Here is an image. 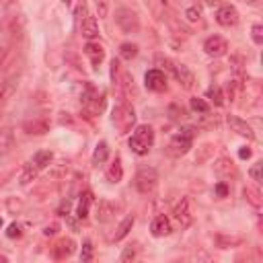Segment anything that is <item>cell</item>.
Masks as SVG:
<instances>
[{
	"instance_id": "6da1fadb",
	"label": "cell",
	"mask_w": 263,
	"mask_h": 263,
	"mask_svg": "<svg viewBox=\"0 0 263 263\" xmlns=\"http://www.w3.org/2000/svg\"><path fill=\"white\" fill-rule=\"evenodd\" d=\"M152 144H154V129L150 125H146V123L138 125L134 129V134H132V138H129V148H132V152H136L138 156L148 154Z\"/></svg>"
},
{
	"instance_id": "7a4b0ae2",
	"label": "cell",
	"mask_w": 263,
	"mask_h": 263,
	"mask_svg": "<svg viewBox=\"0 0 263 263\" xmlns=\"http://www.w3.org/2000/svg\"><path fill=\"white\" fill-rule=\"evenodd\" d=\"M111 119H113V125L117 127L119 134H127L136 123V111L127 101H121V103L115 105Z\"/></svg>"
},
{
	"instance_id": "3957f363",
	"label": "cell",
	"mask_w": 263,
	"mask_h": 263,
	"mask_svg": "<svg viewBox=\"0 0 263 263\" xmlns=\"http://www.w3.org/2000/svg\"><path fill=\"white\" fill-rule=\"evenodd\" d=\"M83 107L87 113L91 115H99L105 107V95L91 83L85 85V93H83Z\"/></svg>"
},
{
	"instance_id": "277c9868",
	"label": "cell",
	"mask_w": 263,
	"mask_h": 263,
	"mask_svg": "<svg viewBox=\"0 0 263 263\" xmlns=\"http://www.w3.org/2000/svg\"><path fill=\"white\" fill-rule=\"evenodd\" d=\"M134 185L142 195L152 193L156 189V185H159V173L152 167H140L136 173V179H134Z\"/></svg>"
},
{
	"instance_id": "5b68a950",
	"label": "cell",
	"mask_w": 263,
	"mask_h": 263,
	"mask_svg": "<svg viewBox=\"0 0 263 263\" xmlns=\"http://www.w3.org/2000/svg\"><path fill=\"white\" fill-rule=\"evenodd\" d=\"M193 136H195V129L193 127H185L181 129L179 134H175L171 138V144H169V152L173 156H183L185 152H189L191 144H193Z\"/></svg>"
},
{
	"instance_id": "8992f818",
	"label": "cell",
	"mask_w": 263,
	"mask_h": 263,
	"mask_svg": "<svg viewBox=\"0 0 263 263\" xmlns=\"http://www.w3.org/2000/svg\"><path fill=\"white\" fill-rule=\"evenodd\" d=\"M115 25L121 33H138L140 31V19L132 9H117L115 11Z\"/></svg>"
},
{
	"instance_id": "52a82bcc",
	"label": "cell",
	"mask_w": 263,
	"mask_h": 263,
	"mask_svg": "<svg viewBox=\"0 0 263 263\" xmlns=\"http://www.w3.org/2000/svg\"><path fill=\"white\" fill-rule=\"evenodd\" d=\"M173 216H175V220H177V224H179L181 228H189V226H191L193 216H191V212H189V200H187V198H181V200L177 202V206H175V210H173Z\"/></svg>"
},
{
	"instance_id": "ba28073f",
	"label": "cell",
	"mask_w": 263,
	"mask_h": 263,
	"mask_svg": "<svg viewBox=\"0 0 263 263\" xmlns=\"http://www.w3.org/2000/svg\"><path fill=\"white\" fill-rule=\"evenodd\" d=\"M144 83H146V89L148 91H154V93H161L167 89V76L163 70L154 68V70H148L146 76H144Z\"/></svg>"
},
{
	"instance_id": "9c48e42d",
	"label": "cell",
	"mask_w": 263,
	"mask_h": 263,
	"mask_svg": "<svg viewBox=\"0 0 263 263\" xmlns=\"http://www.w3.org/2000/svg\"><path fill=\"white\" fill-rule=\"evenodd\" d=\"M204 49H206L208 56H212V58H222L226 51H228V43H226L224 37L214 35V37H208V39H206Z\"/></svg>"
},
{
	"instance_id": "30bf717a",
	"label": "cell",
	"mask_w": 263,
	"mask_h": 263,
	"mask_svg": "<svg viewBox=\"0 0 263 263\" xmlns=\"http://www.w3.org/2000/svg\"><path fill=\"white\" fill-rule=\"evenodd\" d=\"M171 72L175 74V78H177V83L183 87V89H193V83H195V76H193V72L185 66V64H175L173 62V66H171Z\"/></svg>"
},
{
	"instance_id": "8fae6325",
	"label": "cell",
	"mask_w": 263,
	"mask_h": 263,
	"mask_svg": "<svg viewBox=\"0 0 263 263\" xmlns=\"http://www.w3.org/2000/svg\"><path fill=\"white\" fill-rule=\"evenodd\" d=\"M216 21H218V25H222V27H236L239 25V11H236L234 7H230V5H224V7H220L218 9V13H216Z\"/></svg>"
},
{
	"instance_id": "7c38bea8",
	"label": "cell",
	"mask_w": 263,
	"mask_h": 263,
	"mask_svg": "<svg viewBox=\"0 0 263 263\" xmlns=\"http://www.w3.org/2000/svg\"><path fill=\"white\" fill-rule=\"evenodd\" d=\"M226 121H228V125H230V129L232 132H236L239 136H243V138H247V140H255V132L251 129V125L247 123V121H243L241 117H236V115H228L226 117Z\"/></svg>"
},
{
	"instance_id": "4fadbf2b",
	"label": "cell",
	"mask_w": 263,
	"mask_h": 263,
	"mask_svg": "<svg viewBox=\"0 0 263 263\" xmlns=\"http://www.w3.org/2000/svg\"><path fill=\"white\" fill-rule=\"evenodd\" d=\"M214 171H216V175L218 177H222V179H234L236 175V167H234V163L230 161V159H226V156H222V159H218L216 163H214Z\"/></svg>"
},
{
	"instance_id": "5bb4252c",
	"label": "cell",
	"mask_w": 263,
	"mask_h": 263,
	"mask_svg": "<svg viewBox=\"0 0 263 263\" xmlns=\"http://www.w3.org/2000/svg\"><path fill=\"white\" fill-rule=\"evenodd\" d=\"M85 54L89 56V60H91L93 68L97 70V68H99V64H101V62H103V58H105V49H103V45L89 41V43L85 45Z\"/></svg>"
},
{
	"instance_id": "9a60e30c",
	"label": "cell",
	"mask_w": 263,
	"mask_h": 263,
	"mask_svg": "<svg viewBox=\"0 0 263 263\" xmlns=\"http://www.w3.org/2000/svg\"><path fill=\"white\" fill-rule=\"evenodd\" d=\"M74 241L72 239H60L54 247H51V253H54V257L56 259H66V257H70L72 253H74Z\"/></svg>"
},
{
	"instance_id": "2e32d148",
	"label": "cell",
	"mask_w": 263,
	"mask_h": 263,
	"mask_svg": "<svg viewBox=\"0 0 263 263\" xmlns=\"http://www.w3.org/2000/svg\"><path fill=\"white\" fill-rule=\"evenodd\" d=\"M25 132L27 134H35V136H41L45 134V132L49 129V121L45 117H35V119H29V121H25Z\"/></svg>"
},
{
	"instance_id": "e0dca14e",
	"label": "cell",
	"mask_w": 263,
	"mask_h": 263,
	"mask_svg": "<svg viewBox=\"0 0 263 263\" xmlns=\"http://www.w3.org/2000/svg\"><path fill=\"white\" fill-rule=\"evenodd\" d=\"M150 232L154 236H167L171 234V220L167 216H156L150 224Z\"/></svg>"
},
{
	"instance_id": "ac0fdd59",
	"label": "cell",
	"mask_w": 263,
	"mask_h": 263,
	"mask_svg": "<svg viewBox=\"0 0 263 263\" xmlns=\"http://www.w3.org/2000/svg\"><path fill=\"white\" fill-rule=\"evenodd\" d=\"M81 33H83V37H87V39H95V37L99 35V23H97L95 17L87 15V17L83 19V23H81Z\"/></svg>"
},
{
	"instance_id": "d6986e66",
	"label": "cell",
	"mask_w": 263,
	"mask_h": 263,
	"mask_svg": "<svg viewBox=\"0 0 263 263\" xmlns=\"http://www.w3.org/2000/svg\"><path fill=\"white\" fill-rule=\"evenodd\" d=\"M91 204H93V193H91V191H85V193L81 195V202H78V206H76V216L81 218V220H85V218L89 216Z\"/></svg>"
},
{
	"instance_id": "ffe728a7",
	"label": "cell",
	"mask_w": 263,
	"mask_h": 263,
	"mask_svg": "<svg viewBox=\"0 0 263 263\" xmlns=\"http://www.w3.org/2000/svg\"><path fill=\"white\" fill-rule=\"evenodd\" d=\"M51 161H54V154H51L49 150H39V152H35V156L31 159V163H33L39 171L47 169V167L51 165Z\"/></svg>"
},
{
	"instance_id": "44dd1931",
	"label": "cell",
	"mask_w": 263,
	"mask_h": 263,
	"mask_svg": "<svg viewBox=\"0 0 263 263\" xmlns=\"http://www.w3.org/2000/svg\"><path fill=\"white\" fill-rule=\"evenodd\" d=\"M107 159H109V146H107V142H99L97 148H95V152H93V163L95 165H103Z\"/></svg>"
},
{
	"instance_id": "7402d4cb",
	"label": "cell",
	"mask_w": 263,
	"mask_h": 263,
	"mask_svg": "<svg viewBox=\"0 0 263 263\" xmlns=\"http://www.w3.org/2000/svg\"><path fill=\"white\" fill-rule=\"evenodd\" d=\"M115 214V206L109 202H101L99 204V212H97V220L99 222H107L111 216Z\"/></svg>"
},
{
	"instance_id": "603a6c76",
	"label": "cell",
	"mask_w": 263,
	"mask_h": 263,
	"mask_svg": "<svg viewBox=\"0 0 263 263\" xmlns=\"http://www.w3.org/2000/svg\"><path fill=\"white\" fill-rule=\"evenodd\" d=\"M121 177H123V169H121V161H119V156H117V159L111 163V167L107 169V179L111 183H119Z\"/></svg>"
},
{
	"instance_id": "cb8c5ba5",
	"label": "cell",
	"mask_w": 263,
	"mask_h": 263,
	"mask_svg": "<svg viewBox=\"0 0 263 263\" xmlns=\"http://www.w3.org/2000/svg\"><path fill=\"white\" fill-rule=\"evenodd\" d=\"M132 226H134V216H125V218L121 220V224L117 226V232H115V241H121V239H125V236L129 234V230H132Z\"/></svg>"
},
{
	"instance_id": "d4e9b609",
	"label": "cell",
	"mask_w": 263,
	"mask_h": 263,
	"mask_svg": "<svg viewBox=\"0 0 263 263\" xmlns=\"http://www.w3.org/2000/svg\"><path fill=\"white\" fill-rule=\"evenodd\" d=\"M9 49H11V33L3 31L0 33V66L5 64V60L9 56Z\"/></svg>"
},
{
	"instance_id": "484cf974",
	"label": "cell",
	"mask_w": 263,
	"mask_h": 263,
	"mask_svg": "<svg viewBox=\"0 0 263 263\" xmlns=\"http://www.w3.org/2000/svg\"><path fill=\"white\" fill-rule=\"evenodd\" d=\"M119 56H121V60H134L136 56H138V45L136 43H121L119 45Z\"/></svg>"
},
{
	"instance_id": "4316f807",
	"label": "cell",
	"mask_w": 263,
	"mask_h": 263,
	"mask_svg": "<svg viewBox=\"0 0 263 263\" xmlns=\"http://www.w3.org/2000/svg\"><path fill=\"white\" fill-rule=\"evenodd\" d=\"M216 245H218L220 249L239 247V245H241V239H239V236H226V234H218V236H216Z\"/></svg>"
},
{
	"instance_id": "83f0119b",
	"label": "cell",
	"mask_w": 263,
	"mask_h": 263,
	"mask_svg": "<svg viewBox=\"0 0 263 263\" xmlns=\"http://www.w3.org/2000/svg\"><path fill=\"white\" fill-rule=\"evenodd\" d=\"M206 97H208L210 101H212L214 105H218V107H220V105H224V95H222V89H220V87H216V85H212V87H210V89L206 91Z\"/></svg>"
},
{
	"instance_id": "f1b7e54d",
	"label": "cell",
	"mask_w": 263,
	"mask_h": 263,
	"mask_svg": "<svg viewBox=\"0 0 263 263\" xmlns=\"http://www.w3.org/2000/svg\"><path fill=\"white\" fill-rule=\"evenodd\" d=\"M37 173H39V169H37L33 163H29L27 167H25L23 175H21V185H27V183H31V181L37 177Z\"/></svg>"
},
{
	"instance_id": "f546056e",
	"label": "cell",
	"mask_w": 263,
	"mask_h": 263,
	"mask_svg": "<svg viewBox=\"0 0 263 263\" xmlns=\"http://www.w3.org/2000/svg\"><path fill=\"white\" fill-rule=\"evenodd\" d=\"M243 195H245V200H247L253 208H261V195H259V191H257V189L245 187V189H243Z\"/></svg>"
},
{
	"instance_id": "4dcf8cb0",
	"label": "cell",
	"mask_w": 263,
	"mask_h": 263,
	"mask_svg": "<svg viewBox=\"0 0 263 263\" xmlns=\"http://www.w3.org/2000/svg\"><path fill=\"white\" fill-rule=\"evenodd\" d=\"M189 105H191V109L193 111H198V113H208V103H206V99H200V97H193L191 101H189Z\"/></svg>"
},
{
	"instance_id": "1f68e13d",
	"label": "cell",
	"mask_w": 263,
	"mask_h": 263,
	"mask_svg": "<svg viewBox=\"0 0 263 263\" xmlns=\"http://www.w3.org/2000/svg\"><path fill=\"white\" fill-rule=\"evenodd\" d=\"M95 7H97L99 19H105L109 15V0H95Z\"/></svg>"
},
{
	"instance_id": "d6a6232c",
	"label": "cell",
	"mask_w": 263,
	"mask_h": 263,
	"mask_svg": "<svg viewBox=\"0 0 263 263\" xmlns=\"http://www.w3.org/2000/svg\"><path fill=\"white\" fill-rule=\"evenodd\" d=\"M249 175H251V179H253V181L261 183V181H263V163H255V165L251 167Z\"/></svg>"
},
{
	"instance_id": "836d02e7",
	"label": "cell",
	"mask_w": 263,
	"mask_h": 263,
	"mask_svg": "<svg viewBox=\"0 0 263 263\" xmlns=\"http://www.w3.org/2000/svg\"><path fill=\"white\" fill-rule=\"evenodd\" d=\"M212 150H214V146H212V144H204V146H202V152L195 156V163H204V161L208 159V156L212 154Z\"/></svg>"
},
{
	"instance_id": "e575fe53",
	"label": "cell",
	"mask_w": 263,
	"mask_h": 263,
	"mask_svg": "<svg viewBox=\"0 0 263 263\" xmlns=\"http://www.w3.org/2000/svg\"><path fill=\"white\" fill-rule=\"evenodd\" d=\"M81 259H83V261H93V243H91V241H85Z\"/></svg>"
},
{
	"instance_id": "d590c367",
	"label": "cell",
	"mask_w": 263,
	"mask_h": 263,
	"mask_svg": "<svg viewBox=\"0 0 263 263\" xmlns=\"http://www.w3.org/2000/svg\"><path fill=\"white\" fill-rule=\"evenodd\" d=\"M251 35H253V41H255L257 45H261V43H263V27H261V25H253Z\"/></svg>"
},
{
	"instance_id": "8d00e7d4",
	"label": "cell",
	"mask_w": 263,
	"mask_h": 263,
	"mask_svg": "<svg viewBox=\"0 0 263 263\" xmlns=\"http://www.w3.org/2000/svg\"><path fill=\"white\" fill-rule=\"evenodd\" d=\"M134 259H136V247L129 245V247H125V251L121 253V261L127 263V261H134Z\"/></svg>"
},
{
	"instance_id": "74e56055",
	"label": "cell",
	"mask_w": 263,
	"mask_h": 263,
	"mask_svg": "<svg viewBox=\"0 0 263 263\" xmlns=\"http://www.w3.org/2000/svg\"><path fill=\"white\" fill-rule=\"evenodd\" d=\"M185 17H187V21H191V23H198V21L202 19V15H200V11H198L195 7L187 9V11H185Z\"/></svg>"
},
{
	"instance_id": "f35d334b",
	"label": "cell",
	"mask_w": 263,
	"mask_h": 263,
	"mask_svg": "<svg viewBox=\"0 0 263 263\" xmlns=\"http://www.w3.org/2000/svg\"><path fill=\"white\" fill-rule=\"evenodd\" d=\"M169 113H171L173 119H179V117L185 115V111H183V107H179V105H171V107H169Z\"/></svg>"
},
{
	"instance_id": "ab89813d",
	"label": "cell",
	"mask_w": 263,
	"mask_h": 263,
	"mask_svg": "<svg viewBox=\"0 0 263 263\" xmlns=\"http://www.w3.org/2000/svg\"><path fill=\"white\" fill-rule=\"evenodd\" d=\"M216 195H218V198H226V195H228V185H226L224 181L216 185Z\"/></svg>"
},
{
	"instance_id": "60d3db41",
	"label": "cell",
	"mask_w": 263,
	"mask_h": 263,
	"mask_svg": "<svg viewBox=\"0 0 263 263\" xmlns=\"http://www.w3.org/2000/svg\"><path fill=\"white\" fill-rule=\"evenodd\" d=\"M7 234L11 236V239H15V236H21V226H19V224H11L9 230H7Z\"/></svg>"
},
{
	"instance_id": "b9f144b4",
	"label": "cell",
	"mask_w": 263,
	"mask_h": 263,
	"mask_svg": "<svg viewBox=\"0 0 263 263\" xmlns=\"http://www.w3.org/2000/svg\"><path fill=\"white\" fill-rule=\"evenodd\" d=\"M43 232H45L47 236H49V234H56V232H58V224H51V226H45V230H43Z\"/></svg>"
},
{
	"instance_id": "7bdbcfd3",
	"label": "cell",
	"mask_w": 263,
	"mask_h": 263,
	"mask_svg": "<svg viewBox=\"0 0 263 263\" xmlns=\"http://www.w3.org/2000/svg\"><path fill=\"white\" fill-rule=\"evenodd\" d=\"M239 156H241V159H249V156H251V148H247V146L241 148V150H239Z\"/></svg>"
},
{
	"instance_id": "ee69618b",
	"label": "cell",
	"mask_w": 263,
	"mask_h": 263,
	"mask_svg": "<svg viewBox=\"0 0 263 263\" xmlns=\"http://www.w3.org/2000/svg\"><path fill=\"white\" fill-rule=\"evenodd\" d=\"M243 3H247V5H257L259 0H243Z\"/></svg>"
},
{
	"instance_id": "f6af8a7d",
	"label": "cell",
	"mask_w": 263,
	"mask_h": 263,
	"mask_svg": "<svg viewBox=\"0 0 263 263\" xmlns=\"http://www.w3.org/2000/svg\"><path fill=\"white\" fill-rule=\"evenodd\" d=\"M218 3H220V0H208V5H210V7H212V5H218Z\"/></svg>"
},
{
	"instance_id": "bcb514c9",
	"label": "cell",
	"mask_w": 263,
	"mask_h": 263,
	"mask_svg": "<svg viewBox=\"0 0 263 263\" xmlns=\"http://www.w3.org/2000/svg\"><path fill=\"white\" fill-rule=\"evenodd\" d=\"M0 261H9V257H5V255H0Z\"/></svg>"
},
{
	"instance_id": "7dc6e473",
	"label": "cell",
	"mask_w": 263,
	"mask_h": 263,
	"mask_svg": "<svg viewBox=\"0 0 263 263\" xmlns=\"http://www.w3.org/2000/svg\"><path fill=\"white\" fill-rule=\"evenodd\" d=\"M3 224H5V222H3V218H0V230H3Z\"/></svg>"
},
{
	"instance_id": "c3c4849f",
	"label": "cell",
	"mask_w": 263,
	"mask_h": 263,
	"mask_svg": "<svg viewBox=\"0 0 263 263\" xmlns=\"http://www.w3.org/2000/svg\"><path fill=\"white\" fill-rule=\"evenodd\" d=\"M163 3H167V0H163Z\"/></svg>"
}]
</instances>
